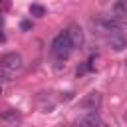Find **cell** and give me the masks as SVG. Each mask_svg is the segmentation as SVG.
Returning <instances> with one entry per match:
<instances>
[{
	"instance_id": "13",
	"label": "cell",
	"mask_w": 127,
	"mask_h": 127,
	"mask_svg": "<svg viewBox=\"0 0 127 127\" xmlns=\"http://www.w3.org/2000/svg\"><path fill=\"white\" fill-rule=\"evenodd\" d=\"M0 24H2V14H0Z\"/></svg>"
},
{
	"instance_id": "11",
	"label": "cell",
	"mask_w": 127,
	"mask_h": 127,
	"mask_svg": "<svg viewBox=\"0 0 127 127\" xmlns=\"http://www.w3.org/2000/svg\"><path fill=\"white\" fill-rule=\"evenodd\" d=\"M20 28H22V30H30V28H32V22H30V20H24V22L20 24Z\"/></svg>"
},
{
	"instance_id": "15",
	"label": "cell",
	"mask_w": 127,
	"mask_h": 127,
	"mask_svg": "<svg viewBox=\"0 0 127 127\" xmlns=\"http://www.w3.org/2000/svg\"><path fill=\"white\" fill-rule=\"evenodd\" d=\"M125 64H127V62H125Z\"/></svg>"
},
{
	"instance_id": "9",
	"label": "cell",
	"mask_w": 127,
	"mask_h": 127,
	"mask_svg": "<svg viewBox=\"0 0 127 127\" xmlns=\"http://www.w3.org/2000/svg\"><path fill=\"white\" fill-rule=\"evenodd\" d=\"M111 12L115 18H121V20H127V0H119L111 6Z\"/></svg>"
},
{
	"instance_id": "2",
	"label": "cell",
	"mask_w": 127,
	"mask_h": 127,
	"mask_svg": "<svg viewBox=\"0 0 127 127\" xmlns=\"http://www.w3.org/2000/svg\"><path fill=\"white\" fill-rule=\"evenodd\" d=\"M24 67V60H22V56L20 54H16V52H10V54H4L2 58H0V69L2 71H6V75L10 77V75H14L16 71H20Z\"/></svg>"
},
{
	"instance_id": "8",
	"label": "cell",
	"mask_w": 127,
	"mask_h": 127,
	"mask_svg": "<svg viewBox=\"0 0 127 127\" xmlns=\"http://www.w3.org/2000/svg\"><path fill=\"white\" fill-rule=\"evenodd\" d=\"M107 44H109L115 52H121V50L127 48V40H125L123 36H119V34H111V36L107 38Z\"/></svg>"
},
{
	"instance_id": "14",
	"label": "cell",
	"mask_w": 127,
	"mask_h": 127,
	"mask_svg": "<svg viewBox=\"0 0 127 127\" xmlns=\"http://www.w3.org/2000/svg\"><path fill=\"white\" fill-rule=\"evenodd\" d=\"M103 127H109V125H105V123H103Z\"/></svg>"
},
{
	"instance_id": "3",
	"label": "cell",
	"mask_w": 127,
	"mask_h": 127,
	"mask_svg": "<svg viewBox=\"0 0 127 127\" xmlns=\"http://www.w3.org/2000/svg\"><path fill=\"white\" fill-rule=\"evenodd\" d=\"M93 24H95L99 30H103V32H113V34H117L119 30H123V28L127 26V20H121V18H115V16H97V18L93 20Z\"/></svg>"
},
{
	"instance_id": "5",
	"label": "cell",
	"mask_w": 127,
	"mask_h": 127,
	"mask_svg": "<svg viewBox=\"0 0 127 127\" xmlns=\"http://www.w3.org/2000/svg\"><path fill=\"white\" fill-rule=\"evenodd\" d=\"M0 121H4V123L10 125V127H16V125L22 123V115H20V111H16V109H6V111L0 113Z\"/></svg>"
},
{
	"instance_id": "1",
	"label": "cell",
	"mask_w": 127,
	"mask_h": 127,
	"mask_svg": "<svg viewBox=\"0 0 127 127\" xmlns=\"http://www.w3.org/2000/svg\"><path fill=\"white\" fill-rule=\"evenodd\" d=\"M71 50H73V44H71L67 32H62V34H58L54 38V42H52V54L58 60H65L71 54Z\"/></svg>"
},
{
	"instance_id": "6",
	"label": "cell",
	"mask_w": 127,
	"mask_h": 127,
	"mask_svg": "<svg viewBox=\"0 0 127 127\" xmlns=\"http://www.w3.org/2000/svg\"><path fill=\"white\" fill-rule=\"evenodd\" d=\"M77 127H103V121L97 113H85L77 121Z\"/></svg>"
},
{
	"instance_id": "10",
	"label": "cell",
	"mask_w": 127,
	"mask_h": 127,
	"mask_svg": "<svg viewBox=\"0 0 127 127\" xmlns=\"http://www.w3.org/2000/svg\"><path fill=\"white\" fill-rule=\"evenodd\" d=\"M30 14H32V16L42 18V16L46 14V8H44L42 4H30Z\"/></svg>"
},
{
	"instance_id": "7",
	"label": "cell",
	"mask_w": 127,
	"mask_h": 127,
	"mask_svg": "<svg viewBox=\"0 0 127 127\" xmlns=\"http://www.w3.org/2000/svg\"><path fill=\"white\" fill-rule=\"evenodd\" d=\"M65 32H67V36H69V40H71L73 48H81V44H83V32H81V28H79V26H75V24H71Z\"/></svg>"
},
{
	"instance_id": "4",
	"label": "cell",
	"mask_w": 127,
	"mask_h": 127,
	"mask_svg": "<svg viewBox=\"0 0 127 127\" xmlns=\"http://www.w3.org/2000/svg\"><path fill=\"white\" fill-rule=\"evenodd\" d=\"M81 107L87 109L89 113H97V109L101 107V95H99V93H89V95L81 101Z\"/></svg>"
},
{
	"instance_id": "12",
	"label": "cell",
	"mask_w": 127,
	"mask_h": 127,
	"mask_svg": "<svg viewBox=\"0 0 127 127\" xmlns=\"http://www.w3.org/2000/svg\"><path fill=\"white\" fill-rule=\"evenodd\" d=\"M4 40H6V36H4V34H2V32H0V44H2V42H4Z\"/></svg>"
}]
</instances>
